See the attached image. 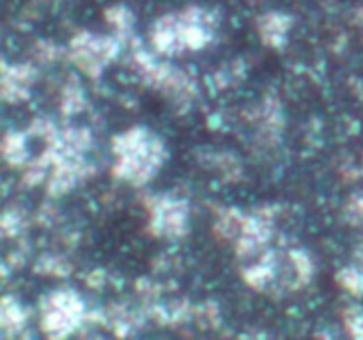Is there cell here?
Returning <instances> with one entry per match:
<instances>
[{"mask_svg":"<svg viewBox=\"0 0 363 340\" xmlns=\"http://www.w3.org/2000/svg\"><path fill=\"white\" fill-rule=\"evenodd\" d=\"M112 151L116 154L112 176L133 186L149 183L169 156L165 142L145 126H133L117 135Z\"/></svg>","mask_w":363,"mask_h":340,"instance_id":"6da1fadb","label":"cell"},{"mask_svg":"<svg viewBox=\"0 0 363 340\" xmlns=\"http://www.w3.org/2000/svg\"><path fill=\"white\" fill-rule=\"evenodd\" d=\"M41 329L50 339H62L85 321V303L73 289H59L41 300Z\"/></svg>","mask_w":363,"mask_h":340,"instance_id":"7a4b0ae2","label":"cell"},{"mask_svg":"<svg viewBox=\"0 0 363 340\" xmlns=\"http://www.w3.org/2000/svg\"><path fill=\"white\" fill-rule=\"evenodd\" d=\"M121 39L113 35L80 30L71 38L67 55L69 60L87 76H101L103 69L121 53Z\"/></svg>","mask_w":363,"mask_h":340,"instance_id":"3957f363","label":"cell"},{"mask_svg":"<svg viewBox=\"0 0 363 340\" xmlns=\"http://www.w3.org/2000/svg\"><path fill=\"white\" fill-rule=\"evenodd\" d=\"M149 230L152 236L177 239L190 230V204L183 197L158 195L147 200Z\"/></svg>","mask_w":363,"mask_h":340,"instance_id":"277c9868","label":"cell"},{"mask_svg":"<svg viewBox=\"0 0 363 340\" xmlns=\"http://www.w3.org/2000/svg\"><path fill=\"white\" fill-rule=\"evenodd\" d=\"M53 170L50 174L46 190L52 197H60L73 190L82 181L89 179L94 174V166L89 165L84 156L78 158H64L53 163Z\"/></svg>","mask_w":363,"mask_h":340,"instance_id":"5b68a950","label":"cell"},{"mask_svg":"<svg viewBox=\"0 0 363 340\" xmlns=\"http://www.w3.org/2000/svg\"><path fill=\"white\" fill-rule=\"evenodd\" d=\"M273 236L272 223L266 218L254 215H245L243 225H241L240 236L234 241L236 254L240 257H252L268 244Z\"/></svg>","mask_w":363,"mask_h":340,"instance_id":"8992f818","label":"cell"},{"mask_svg":"<svg viewBox=\"0 0 363 340\" xmlns=\"http://www.w3.org/2000/svg\"><path fill=\"white\" fill-rule=\"evenodd\" d=\"M38 71L30 64L2 62V98L7 103H21L30 96V87L35 81Z\"/></svg>","mask_w":363,"mask_h":340,"instance_id":"52a82bcc","label":"cell"},{"mask_svg":"<svg viewBox=\"0 0 363 340\" xmlns=\"http://www.w3.org/2000/svg\"><path fill=\"white\" fill-rule=\"evenodd\" d=\"M293 16H289L287 13L269 11V13H264L257 18L259 38L269 48H282L287 42V35L293 28Z\"/></svg>","mask_w":363,"mask_h":340,"instance_id":"ba28073f","label":"cell"},{"mask_svg":"<svg viewBox=\"0 0 363 340\" xmlns=\"http://www.w3.org/2000/svg\"><path fill=\"white\" fill-rule=\"evenodd\" d=\"M152 46L162 55H174L183 52L179 39V27H177V13H169L160 16L149 30Z\"/></svg>","mask_w":363,"mask_h":340,"instance_id":"9c48e42d","label":"cell"},{"mask_svg":"<svg viewBox=\"0 0 363 340\" xmlns=\"http://www.w3.org/2000/svg\"><path fill=\"white\" fill-rule=\"evenodd\" d=\"M277 268H279V261H277L275 254L268 251L254 266L245 269L243 278L252 289L266 290L277 278Z\"/></svg>","mask_w":363,"mask_h":340,"instance_id":"30bf717a","label":"cell"},{"mask_svg":"<svg viewBox=\"0 0 363 340\" xmlns=\"http://www.w3.org/2000/svg\"><path fill=\"white\" fill-rule=\"evenodd\" d=\"M105 20L110 27L113 28V34L121 39V41H133V25H135V14L124 4H113V6L105 9Z\"/></svg>","mask_w":363,"mask_h":340,"instance_id":"8fae6325","label":"cell"},{"mask_svg":"<svg viewBox=\"0 0 363 340\" xmlns=\"http://www.w3.org/2000/svg\"><path fill=\"white\" fill-rule=\"evenodd\" d=\"M28 314L13 296H6L0 305V326L4 335H18L27 324Z\"/></svg>","mask_w":363,"mask_h":340,"instance_id":"7c38bea8","label":"cell"},{"mask_svg":"<svg viewBox=\"0 0 363 340\" xmlns=\"http://www.w3.org/2000/svg\"><path fill=\"white\" fill-rule=\"evenodd\" d=\"M2 156L11 166H21L28 162L27 137L20 131H7L2 140Z\"/></svg>","mask_w":363,"mask_h":340,"instance_id":"4fadbf2b","label":"cell"},{"mask_svg":"<svg viewBox=\"0 0 363 340\" xmlns=\"http://www.w3.org/2000/svg\"><path fill=\"white\" fill-rule=\"evenodd\" d=\"M85 106V98L84 91L80 87V81L77 78H69L66 84V87L62 89V94H60V112L64 115H73V113L80 112Z\"/></svg>","mask_w":363,"mask_h":340,"instance_id":"5bb4252c","label":"cell"},{"mask_svg":"<svg viewBox=\"0 0 363 340\" xmlns=\"http://www.w3.org/2000/svg\"><path fill=\"white\" fill-rule=\"evenodd\" d=\"M289 262L294 271V283H296V287L307 285L311 282L312 275H314V264H312L311 257L303 250H291Z\"/></svg>","mask_w":363,"mask_h":340,"instance_id":"9a60e30c","label":"cell"},{"mask_svg":"<svg viewBox=\"0 0 363 340\" xmlns=\"http://www.w3.org/2000/svg\"><path fill=\"white\" fill-rule=\"evenodd\" d=\"M337 282L353 296H363V273L357 268H344L337 273Z\"/></svg>","mask_w":363,"mask_h":340,"instance_id":"2e32d148","label":"cell"},{"mask_svg":"<svg viewBox=\"0 0 363 340\" xmlns=\"http://www.w3.org/2000/svg\"><path fill=\"white\" fill-rule=\"evenodd\" d=\"M344 324L354 339H363V310L358 307H350L344 310Z\"/></svg>","mask_w":363,"mask_h":340,"instance_id":"e0dca14e","label":"cell"},{"mask_svg":"<svg viewBox=\"0 0 363 340\" xmlns=\"http://www.w3.org/2000/svg\"><path fill=\"white\" fill-rule=\"evenodd\" d=\"M23 229V218L16 211H6L2 216V232L4 236H16Z\"/></svg>","mask_w":363,"mask_h":340,"instance_id":"ac0fdd59","label":"cell"},{"mask_svg":"<svg viewBox=\"0 0 363 340\" xmlns=\"http://www.w3.org/2000/svg\"><path fill=\"white\" fill-rule=\"evenodd\" d=\"M344 216L350 223L353 225H358V223L363 222V197L362 195H354V197L350 198V202L346 204V209H344Z\"/></svg>","mask_w":363,"mask_h":340,"instance_id":"d6986e66","label":"cell"},{"mask_svg":"<svg viewBox=\"0 0 363 340\" xmlns=\"http://www.w3.org/2000/svg\"><path fill=\"white\" fill-rule=\"evenodd\" d=\"M35 268H38V271L50 273V275H66V273H69V266H67L64 261H60V259H55V257L41 259Z\"/></svg>","mask_w":363,"mask_h":340,"instance_id":"ffe728a7","label":"cell"},{"mask_svg":"<svg viewBox=\"0 0 363 340\" xmlns=\"http://www.w3.org/2000/svg\"><path fill=\"white\" fill-rule=\"evenodd\" d=\"M59 48L52 45V42H38V48H35V55L39 57V60L43 62H50V60H55L59 59Z\"/></svg>","mask_w":363,"mask_h":340,"instance_id":"44dd1931","label":"cell"}]
</instances>
